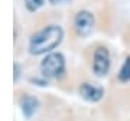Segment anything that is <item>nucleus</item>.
<instances>
[{
  "label": "nucleus",
  "instance_id": "obj_1",
  "mask_svg": "<svg viewBox=\"0 0 130 121\" xmlns=\"http://www.w3.org/2000/svg\"><path fill=\"white\" fill-rule=\"evenodd\" d=\"M62 37H64V30L59 26L56 25L46 26L45 29L39 30L32 36L29 42V51L33 55H41V53L49 52L59 45Z\"/></svg>",
  "mask_w": 130,
  "mask_h": 121
},
{
  "label": "nucleus",
  "instance_id": "obj_2",
  "mask_svg": "<svg viewBox=\"0 0 130 121\" xmlns=\"http://www.w3.org/2000/svg\"><path fill=\"white\" fill-rule=\"evenodd\" d=\"M65 68V59L61 53H49L45 56V59L41 64L42 74L48 78H58L62 75Z\"/></svg>",
  "mask_w": 130,
  "mask_h": 121
},
{
  "label": "nucleus",
  "instance_id": "obj_3",
  "mask_svg": "<svg viewBox=\"0 0 130 121\" xmlns=\"http://www.w3.org/2000/svg\"><path fill=\"white\" fill-rule=\"evenodd\" d=\"M93 69L95 75L104 76L107 75L110 69V55L106 48H97L94 52V61H93Z\"/></svg>",
  "mask_w": 130,
  "mask_h": 121
},
{
  "label": "nucleus",
  "instance_id": "obj_4",
  "mask_svg": "<svg viewBox=\"0 0 130 121\" xmlns=\"http://www.w3.org/2000/svg\"><path fill=\"white\" fill-rule=\"evenodd\" d=\"M74 26H75V30L78 33L79 36H88L91 30H93V26H94V17L93 14L90 12H79L77 16H75V20H74Z\"/></svg>",
  "mask_w": 130,
  "mask_h": 121
},
{
  "label": "nucleus",
  "instance_id": "obj_5",
  "mask_svg": "<svg viewBox=\"0 0 130 121\" xmlns=\"http://www.w3.org/2000/svg\"><path fill=\"white\" fill-rule=\"evenodd\" d=\"M79 95H81L84 99L90 101V103H97V101H100L103 98L104 91H103V88H100V87L91 85V84H88V82H84V84H81V87H79Z\"/></svg>",
  "mask_w": 130,
  "mask_h": 121
},
{
  "label": "nucleus",
  "instance_id": "obj_6",
  "mask_svg": "<svg viewBox=\"0 0 130 121\" xmlns=\"http://www.w3.org/2000/svg\"><path fill=\"white\" fill-rule=\"evenodd\" d=\"M20 105H22V112H23L28 118H30V117L35 114V111H36V108H38V101L33 97H25L23 99H22Z\"/></svg>",
  "mask_w": 130,
  "mask_h": 121
},
{
  "label": "nucleus",
  "instance_id": "obj_7",
  "mask_svg": "<svg viewBox=\"0 0 130 121\" xmlns=\"http://www.w3.org/2000/svg\"><path fill=\"white\" fill-rule=\"evenodd\" d=\"M119 81L120 82H129L130 81V56L124 61V64L121 65L120 72H119Z\"/></svg>",
  "mask_w": 130,
  "mask_h": 121
},
{
  "label": "nucleus",
  "instance_id": "obj_8",
  "mask_svg": "<svg viewBox=\"0 0 130 121\" xmlns=\"http://www.w3.org/2000/svg\"><path fill=\"white\" fill-rule=\"evenodd\" d=\"M43 2H45V0H25V5H26L28 10L35 12V10H38L42 5H43Z\"/></svg>",
  "mask_w": 130,
  "mask_h": 121
},
{
  "label": "nucleus",
  "instance_id": "obj_9",
  "mask_svg": "<svg viewBox=\"0 0 130 121\" xmlns=\"http://www.w3.org/2000/svg\"><path fill=\"white\" fill-rule=\"evenodd\" d=\"M19 65L18 64H14V81H18V78H19Z\"/></svg>",
  "mask_w": 130,
  "mask_h": 121
},
{
  "label": "nucleus",
  "instance_id": "obj_10",
  "mask_svg": "<svg viewBox=\"0 0 130 121\" xmlns=\"http://www.w3.org/2000/svg\"><path fill=\"white\" fill-rule=\"evenodd\" d=\"M64 2H68V0H49V3H52V5H61Z\"/></svg>",
  "mask_w": 130,
  "mask_h": 121
}]
</instances>
